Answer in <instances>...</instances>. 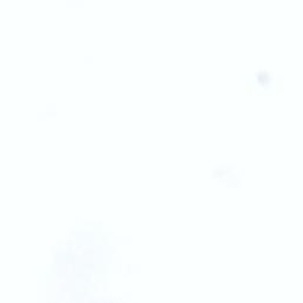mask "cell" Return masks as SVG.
Listing matches in <instances>:
<instances>
[{
	"mask_svg": "<svg viewBox=\"0 0 303 303\" xmlns=\"http://www.w3.org/2000/svg\"><path fill=\"white\" fill-rule=\"evenodd\" d=\"M257 78H258V82L261 83L263 86H265L268 83H269V76H268V74H265V72H261V74H258V76H257Z\"/></svg>",
	"mask_w": 303,
	"mask_h": 303,
	"instance_id": "obj_1",
	"label": "cell"
}]
</instances>
